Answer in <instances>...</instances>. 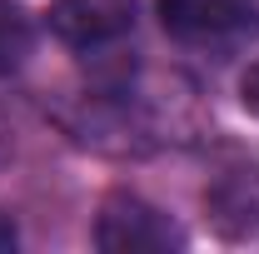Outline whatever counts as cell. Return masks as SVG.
<instances>
[{
  "mask_svg": "<svg viewBox=\"0 0 259 254\" xmlns=\"http://www.w3.org/2000/svg\"><path fill=\"white\" fill-rule=\"evenodd\" d=\"M160 25L175 40H229L259 25V0H160Z\"/></svg>",
  "mask_w": 259,
  "mask_h": 254,
  "instance_id": "obj_3",
  "label": "cell"
},
{
  "mask_svg": "<svg viewBox=\"0 0 259 254\" xmlns=\"http://www.w3.org/2000/svg\"><path fill=\"white\" fill-rule=\"evenodd\" d=\"M5 150H10V145H5V125H0V159H5Z\"/></svg>",
  "mask_w": 259,
  "mask_h": 254,
  "instance_id": "obj_8",
  "label": "cell"
},
{
  "mask_svg": "<svg viewBox=\"0 0 259 254\" xmlns=\"http://www.w3.org/2000/svg\"><path fill=\"white\" fill-rule=\"evenodd\" d=\"M239 100H244L249 115H259V60L244 70V80H239Z\"/></svg>",
  "mask_w": 259,
  "mask_h": 254,
  "instance_id": "obj_6",
  "label": "cell"
},
{
  "mask_svg": "<svg viewBox=\"0 0 259 254\" xmlns=\"http://www.w3.org/2000/svg\"><path fill=\"white\" fill-rule=\"evenodd\" d=\"M15 244H20V234H15V224H10L5 215H0V254H10Z\"/></svg>",
  "mask_w": 259,
  "mask_h": 254,
  "instance_id": "obj_7",
  "label": "cell"
},
{
  "mask_svg": "<svg viewBox=\"0 0 259 254\" xmlns=\"http://www.w3.org/2000/svg\"><path fill=\"white\" fill-rule=\"evenodd\" d=\"M204 215L209 224L234 239V244H254L259 239V164H229L209 180L204 190Z\"/></svg>",
  "mask_w": 259,
  "mask_h": 254,
  "instance_id": "obj_2",
  "label": "cell"
},
{
  "mask_svg": "<svg viewBox=\"0 0 259 254\" xmlns=\"http://www.w3.org/2000/svg\"><path fill=\"white\" fill-rule=\"evenodd\" d=\"M30 55V20L15 0H0V75H15Z\"/></svg>",
  "mask_w": 259,
  "mask_h": 254,
  "instance_id": "obj_5",
  "label": "cell"
},
{
  "mask_svg": "<svg viewBox=\"0 0 259 254\" xmlns=\"http://www.w3.org/2000/svg\"><path fill=\"white\" fill-rule=\"evenodd\" d=\"M50 30L75 50H95L135 30V0H50Z\"/></svg>",
  "mask_w": 259,
  "mask_h": 254,
  "instance_id": "obj_4",
  "label": "cell"
},
{
  "mask_svg": "<svg viewBox=\"0 0 259 254\" xmlns=\"http://www.w3.org/2000/svg\"><path fill=\"white\" fill-rule=\"evenodd\" d=\"M95 244L105 254H164V249H185V234L150 199L110 194L100 204V220H95Z\"/></svg>",
  "mask_w": 259,
  "mask_h": 254,
  "instance_id": "obj_1",
  "label": "cell"
}]
</instances>
